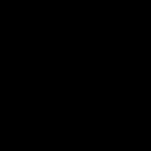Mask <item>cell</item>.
I'll return each instance as SVG.
<instances>
[]
</instances>
